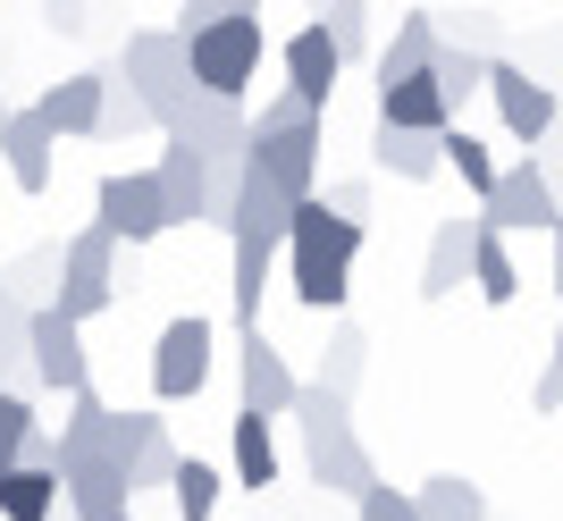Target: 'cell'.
<instances>
[{"label": "cell", "mask_w": 563, "mask_h": 521, "mask_svg": "<svg viewBox=\"0 0 563 521\" xmlns=\"http://www.w3.org/2000/svg\"><path fill=\"white\" fill-rule=\"evenodd\" d=\"M177 51H186V85L211 101H235L244 85H253L261 68V9H244V0H186L177 9Z\"/></svg>", "instance_id": "cell-1"}, {"label": "cell", "mask_w": 563, "mask_h": 521, "mask_svg": "<svg viewBox=\"0 0 563 521\" xmlns=\"http://www.w3.org/2000/svg\"><path fill=\"white\" fill-rule=\"evenodd\" d=\"M286 253H295V303L303 311H345L362 228L329 219L320 202H295V211H286Z\"/></svg>", "instance_id": "cell-2"}, {"label": "cell", "mask_w": 563, "mask_h": 521, "mask_svg": "<svg viewBox=\"0 0 563 521\" xmlns=\"http://www.w3.org/2000/svg\"><path fill=\"white\" fill-rule=\"evenodd\" d=\"M295 421H303V472L329 488V497H362V488H378V463L371 446L353 437V403L320 396V387H295V403H286Z\"/></svg>", "instance_id": "cell-3"}, {"label": "cell", "mask_w": 563, "mask_h": 521, "mask_svg": "<svg viewBox=\"0 0 563 521\" xmlns=\"http://www.w3.org/2000/svg\"><path fill=\"white\" fill-rule=\"evenodd\" d=\"M286 244V202L261 177L235 186V211H228V253H235V329H261V286H269V260Z\"/></svg>", "instance_id": "cell-4"}, {"label": "cell", "mask_w": 563, "mask_h": 521, "mask_svg": "<svg viewBox=\"0 0 563 521\" xmlns=\"http://www.w3.org/2000/svg\"><path fill=\"white\" fill-rule=\"evenodd\" d=\"M110 85H126V93L152 110V126H161V135H168V119H177V110H186V93H194V85H186V51H177V34H168V25L126 34Z\"/></svg>", "instance_id": "cell-5"}, {"label": "cell", "mask_w": 563, "mask_h": 521, "mask_svg": "<svg viewBox=\"0 0 563 521\" xmlns=\"http://www.w3.org/2000/svg\"><path fill=\"white\" fill-rule=\"evenodd\" d=\"M51 278H59V286H51V311L85 329L93 311L118 303V244L101 236V228H85V236L59 244V269H51Z\"/></svg>", "instance_id": "cell-6"}, {"label": "cell", "mask_w": 563, "mask_h": 521, "mask_svg": "<svg viewBox=\"0 0 563 521\" xmlns=\"http://www.w3.org/2000/svg\"><path fill=\"white\" fill-rule=\"evenodd\" d=\"M555 177H547V160H530L521 152L514 168H496V186L479 193V228L488 236H547L555 228Z\"/></svg>", "instance_id": "cell-7"}, {"label": "cell", "mask_w": 563, "mask_h": 521, "mask_svg": "<svg viewBox=\"0 0 563 521\" xmlns=\"http://www.w3.org/2000/svg\"><path fill=\"white\" fill-rule=\"evenodd\" d=\"M25 370H34L51 396H85V387H93L85 329H76V320H59L51 303H25Z\"/></svg>", "instance_id": "cell-8"}, {"label": "cell", "mask_w": 563, "mask_h": 521, "mask_svg": "<svg viewBox=\"0 0 563 521\" xmlns=\"http://www.w3.org/2000/svg\"><path fill=\"white\" fill-rule=\"evenodd\" d=\"M211 387V320L186 311V320H168L161 345H152V396L161 403H186Z\"/></svg>", "instance_id": "cell-9"}, {"label": "cell", "mask_w": 563, "mask_h": 521, "mask_svg": "<svg viewBox=\"0 0 563 521\" xmlns=\"http://www.w3.org/2000/svg\"><path fill=\"white\" fill-rule=\"evenodd\" d=\"M93 228H101L110 244H152V236H168L152 168H118V177H101V193H93Z\"/></svg>", "instance_id": "cell-10"}, {"label": "cell", "mask_w": 563, "mask_h": 521, "mask_svg": "<svg viewBox=\"0 0 563 521\" xmlns=\"http://www.w3.org/2000/svg\"><path fill=\"white\" fill-rule=\"evenodd\" d=\"M168 143H186L202 168H228L244 160V101H211V93H186V110L168 119Z\"/></svg>", "instance_id": "cell-11"}, {"label": "cell", "mask_w": 563, "mask_h": 521, "mask_svg": "<svg viewBox=\"0 0 563 521\" xmlns=\"http://www.w3.org/2000/svg\"><path fill=\"white\" fill-rule=\"evenodd\" d=\"M479 93L496 101V119H505V135H514V143H547V135H555V93H547L530 68L488 59V85H479Z\"/></svg>", "instance_id": "cell-12"}, {"label": "cell", "mask_w": 563, "mask_h": 521, "mask_svg": "<svg viewBox=\"0 0 563 521\" xmlns=\"http://www.w3.org/2000/svg\"><path fill=\"white\" fill-rule=\"evenodd\" d=\"M235 387H244V412H253V421H286V403H295L303 379L286 370V354L261 329H244V345H235Z\"/></svg>", "instance_id": "cell-13"}, {"label": "cell", "mask_w": 563, "mask_h": 521, "mask_svg": "<svg viewBox=\"0 0 563 521\" xmlns=\"http://www.w3.org/2000/svg\"><path fill=\"white\" fill-rule=\"evenodd\" d=\"M0 160H9L18 193H51V168H59V143L43 135V119H34V110H9V119H0Z\"/></svg>", "instance_id": "cell-14"}, {"label": "cell", "mask_w": 563, "mask_h": 521, "mask_svg": "<svg viewBox=\"0 0 563 521\" xmlns=\"http://www.w3.org/2000/svg\"><path fill=\"white\" fill-rule=\"evenodd\" d=\"M336 51H329V34L320 25H295L286 34V93L303 101V110H329V93H336Z\"/></svg>", "instance_id": "cell-15"}, {"label": "cell", "mask_w": 563, "mask_h": 521, "mask_svg": "<svg viewBox=\"0 0 563 521\" xmlns=\"http://www.w3.org/2000/svg\"><path fill=\"white\" fill-rule=\"evenodd\" d=\"M101 437H110V403L85 387V396H68V421L51 429V446H59V479L76 472H101Z\"/></svg>", "instance_id": "cell-16"}, {"label": "cell", "mask_w": 563, "mask_h": 521, "mask_svg": "<svg viewBox=\"0 0 563 521\" xmlns=\"http://www.w3.org/2000/svg\"><path fill=\"white\" fill-rule=\"evenodd\" d=\"M378 126L387 135H446V101H438V85H429V68L421 76H404V85H378Z\"/></svg>", "instance_id": "cell-17"}, {"label": "cell", "mask_w": 563, "mask_h": 521, "mask_svg": "<svg viewBox=\"0 0 563 521\" xmlns=\"http://www.w3.org/2000/svg\"><path fill=\"white\" fill-rule=\"evenodd\" d=\"M429 51H438V9H404V18H396V43H378V51H371L378 85L421 76V68H429Z\"/></svg>", "instance_id": "cell-18"}, {"label": "cell", "mask_w": 563, "mask_h": 521, "mask_svg": "<svg viewBox=\"0 0 563 521\" xmlns=\"http://www.w3.org/2000/svg\"><path fill=\"white\" fill-rule=\"evenodd\" d=\"M152 186H161V219H168V228H202V160H194L186 143H168V152H161Z\"/></svg>", "instance_id": "cell-19"}, {"label": "cell", "mask_w": 563, "mask_h": 521, "mask_svg": "<svg viewBox=\"0 0 563 521\" xmlns=\"http://www.w3.org/2000/svg\"><path fill=\"white\" fill-rule=\"evenodd\" d=\"M463 278H471V219H438L429 260H421V295L446 303V295H463Z\"/></svg>", "instance_id": "cell-20"}, {"label": "cell", "mask_w": 563, "mask_h": 521, "mask_svg": "<svg viewBox=\"0 0 563 521\" xmlns=\"http://www.w3.org/2000/svg\"><path fill=\"white\" fill-rule=\"evenodd\" d=\"M93 110H101V76H68V85H51L43 101H34V119H43V135H93Z\"/></svg>", "instance_id": "cell-21"}, {"label": "cell", "mask_w": 563, "mask_h": 521, "mask_svg": "<svg viewBox=\"0 0 563 521\" xmlns=\"http://www.w3.org/2000/svg\"><path fill=\"white\" fill-rule=\"evenodd\" d=\"M362 362H371V336L353 329V320H336L329 329V354H320V396H336V403H353V387H362Z\"/></svg>", "instance_id": "cell-22"}, {"label": "cell", "mask_w": 563, "mask_h": 521, "mask_svg": "<svg viewBox=\"0 0 563 521\" xmlns=\"http://www.w3.org/2000/svg\"><path fill=\"white\" fill-rule=\"evenodd\" d=\"M59 497H68V521H126L135 513L118 472H76V479H59Z\"/></svg>", "instance_id": "cell-23"}, {"label": "cell", "mask_w": 563, "mask_h": 521, "mask_svg": "<svg viewBox=\"0 0 563 521\" xmlns=\"http://www.w3.org/2000/svg\"><path fill=\"white\" fill-rule=\"evenodd\" d=\"M412 521H488V497H479L471 479L438 472V479H421V488H412Z\"/></svg>", "instance_id": "cell-24"}, {"label": "cell", "mask_w": 563, "mask_h": 521, "mask_svg": "<svg viewBox=\"0 0 563 521\" xmlns=\"http://www.w3.org/2000/svg\"><path fill=\"white\" fill-rule=\"evenodd\" d=\"M429 85H438V101H446V119H454V110L488 85V59L463 51V43H438V51H429Z\"/></svg>", "instance_id": "cell-25"}, {"label": "cell", "mask_w": 563, "mask_h": 521, "mask_svg": "<svg viewBox=\"0 0 563 521\" xmlns=\"http://www.w3.org/2000/svg\"><path fill=\"white\" fill-rule=\"evenodd\" d=\"M235 488H278V437H269V421H253V412H235Z\"/></svg>", "instance_id": "cell-26"}, {"label": "cell", "mask_w": 563, "mask_h": 521, "mask_svg": "<svg viewBox=\"0 0 563 521\" xmlns=\"http://www.w3.org/2000/svg\"><path fill=\"white\" fill-rule=\"evenodd\" d=\"M471 286H479L488 303H514L521 295V269H514V253H505V236H488L479 219H471Z\"/></svg>", "instance_id": "cell-27"}, {"label": "cell", "mask_w": 563, "mask_h": 521, "mask_svg": "<svg viewBox=\"0 0 563 521\" xmlns=\"http://www.w3.org/2000/svg\"><path fill=\"white\" fill-rule=\"evenodd\" d=\"M371 160H378V168H396L404 186H429V177H438V135H387V126H378Z\"/></svg>", "instance_id": "cell-28"}, {"label": "cell", "mask_w": 563, "mask_h": 521, "mask_svg": "<svg viewBox=\"0 0 563 521\" xmlns=\"http://www.w3.org/2000/svg\"><path fill=\"white\" fill-rule=\"evenodd\" d=\"M168 505H177V521H211L219 513V472H211V463H194V454H177V472H168Z\"/></svg>", "instance_id": "cell-29"}, {"label": "cell", "mask_w": 563, "mask_h": 521, "mask_svg": "<svg viewBox=\"0 0 563 521\" xmlns=\"http://www.w3.org/2000/svg\"><path fill=\"white\" fill-rule=\"evenodd\" d=\"M0 521H59V479L9 472V479H0Z\"/></svg>", "instance_id": "cell-30"}, {"label": "cell", "mask_w": 563, "mask_h": 521, "mask_svg": "<svg viewBox=\"0 0 563 521\" xmlns=\"http://www.w3.org/2000/svg\"><path fill=\"white\" fill-rule=\"evenodd\" d=\"M438 168H454L471 193H488V186H496V160H488V143L471 135V126H446V135H438Z\"/></svg>", "instance_id": "cell-31"}, {"label": "cell", "mask_w": 563, "mask_h": 521, "mask_svg": "<svg viewBox=\"0 0 563 521\" xmlns=\"http://www.w3.org/2000/svg\"><path fill=\"white\" fill-rule=\"evenodd\" d=\"M371 18L378 9H362V0H336V9H320V34H329V51H336V68H345V59H362V51H371Z\"/></svg>", "instance_id": "cell-32"}, {"label": "cell", "mask_w": 563, "mask_h": 521, "mask_svg": "<svg viewBox=\"0 0 563 521\" xmlns=\"http://www.w3.org/2000/svg\"><path fill=\"white\" fill-rule=\"evenodd\" d=\"M143 126H152V110H143V101L126 93V85H110V76H101V110H93V135H101V143H126V135H143Z\"/></svg>", "instance_id": "cell-33"}, {"label": "cell", "mask_w": 563, "mask_h": 521, "mask_svg": "<svg viewBox=\"0 0 563 521\" xmlns=\"http://www.w3.org/2000/svg\"><path fill=\"white\" fill-rule=\"evenodd\" d=\"M25 437H34V403L0 387V479L18 472V446H25Z\"/></svg>", "instance_id": "cell-34"}, {"label": "cell", "mask_w": 563, "mask_h": 521, "mask_svg": "<svg viewBox=\"0 0 563 521\" xmlns=\"http://www.w3.org/2000/svg\"><path fill=\"white\" fill-rule=\"evenodd\" d=\"M311 202H320L329 219H345V228H362V219H371V186H362V177H336V186L311 193Z\"/></svg>", "instance_id": "cell-35"}, {"label": "cell", "mask_w": 563, "mask_h": 521, "mask_svg": "<svg viewBox=\"0 0 563 521\" xmlns=\"http://www.w3.org/2000/svg\"><path fill=\"white\" fill-rule=\"evenodd\" d=\"M362 521H412V488H387V479H378V488H362Z\"/></svg>", "instance_id": "cell-36"}, {"label": "cell", "mask_w": 563, "mask_h": 521, "mask_svg": "<svg viewBox=\"0 0 563 521\" xmlns=\"http://www.w3.org/2000/svg\"><path fill=\"white\" fill-rule=\"evenodd\" d=\"M530 403H539V412H555V403H563V370H555V362H547V370H539V387H530Z\"/></svg>", "instance_id": "cell-37"}, {"label": "cell", "mask_w": 563, "mask_h": 521, "mask_svg": "<svg viewBox=\"0 0 563 521\" xmlns=\"http://www.w3.org/2000/svg\"><path fill=\"white\" fill-rule=\"evenodd\" d=\"M0 119H9V101H0Z\"/></svg>", "instance_id": "cell-38"}, {"label": "cell", "mask_w": 563, "mask_h": 521, "mask_svg": "<svg viewBox=\"0 0 563 521\" xmlns=\"http://www.w3.org/2000/svg\"><path fill=\"white\" fill-rule=\"evenodd\" d=\"M126 521H135V513H126Z\"/></svg>", "instance_id": "cell-39"}]
</instances>
